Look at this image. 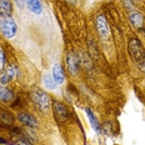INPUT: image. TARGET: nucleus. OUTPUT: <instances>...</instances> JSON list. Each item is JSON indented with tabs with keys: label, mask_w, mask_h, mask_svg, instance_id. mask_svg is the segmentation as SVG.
Listing matches in <instances>:
<instances>
[{
	"label": "nucleus",
	"mask_w": 145,
	"mask_h": 145,
	"mask_svg": "<svg viewBox=\"0 0 145 145\" xmlns=\"http://www.w3.org/2000/svg\"><path fill=\"white\" fill-rule=\"evenodd\" d=\"M15 1H16L18 7H19V8H23V7H24V5H25L26 0H15Z\"/></svg>",
	"instance_id": "nucleus-20"
},
{
	"label": "nucleus",
	"mask_w": 145,
	"mask_h": 145,
	"mask_svg": "<svg viewBox=\"0 0 145 145\" xmlns=\"http://www.w3.org/2000/svg\"><path fill=\"white\" fill-rule=\"evenodd\" d=\"M26 5H28L29 10L35 14H40L41 10H43L40 0H26Z\"/></svg>",
	"instance_id": "nucleus-14"
},
{
	"label": "nucleus",
	"mask_w": 145,
	"mask_h": 145,
	"mask_svg": "<svg viewBox=\"0 0 145 145\" xmlns=\"http://www.w3.org/2000/svg\"><path fill=\"white\" fill-rule=\"evenodd\" d=\"M18 119H19V121L22 124L29 126V128H35L36 126V120L31 115H29L28 113H20L18 115Z\"/></svg>",
	"instance_id": "nucleus-9"
},
{
	"label": "nucleus",
	"mask_w": 145,
	"mask_h": 145,
	"mask_svg": "<svg viewBox=\"0 0 145 145\" xmlns=\"http://www.w3.org/2000/svg\"><path fill=\"white\" fill-rule=\"evenodd\" d=\"M11 0H0V15L3 18H9L11 15Z\"/></svg>",
	"instance_id": "nucleus-8"
},
{
	"label": "nucleus",
	"mask_w": 145,
	"mask_h": 145,
	"mask_svg": "<svg viewBox=\"0 0 145 145\" xmlns=\"http://www.w3.org/2000/svg\"><path fill=\"white\" fill-rule=\"evenodd\" d=\"M30 98H31L33 103L35 104V106L40 111L46 113V111L49 110L51 101H50L49 95H48L46 93L41 91V90H38V89L31 90V91H30Z\"/></svg>",
	"instance_id": "nucleus-1"
},
{
	"label": "nucleus",
	"mask_w": 145,
	"mask_h": 145,
	"mask_svg": "<svg viewBox=\"0 0 145 145\" xmlns=\"http://www.w3.org/2000/svg\"><path fill=\"white\" fill-rule=\"evenodd\" d=\"M66 64H68V69L71 74H76L78 71V60L74 54H68L66 56Z\"/></svg>",
	"instance_id": "nucleus-12"
},
{
	"label": "nucleus",
	"mask_w": 145,
	"mask_h": 145,
	"mask_svg": "<svg viewBox=\"0 0 145 145\" xmlns=\"http://www.w3.org/2000/svg\"><path fill=\"white\" fill-rule=\"evenodd\" d=\"M14 98H15L14 93L10 91L9 89H7L3 84H0V100L4 103H10L14 100Z\"/></svg>",
	"instance_id": "nucleus-10"
},
{
	"label": "nucleus",
	"mask_w": 145,
	"mask_h": 145,
	"mask_svg": "<svg viewBox=\"0 0 145 145\" xmlns=\"http://www.w3.org/2000/svg\"><path fill=\"white\" fill-rule=\"evenodd\" d=\"M53 78L56 81V84H63L65 80V72L64 69L60 64H55L53 66Z\"/></svg>",
	"instance_id": "nucleus-7"
},
{
	"label": "nucleus",
	"mask_w": 145,
	"mask_h": 145,
	"mask_svg": "<svg viewBox=\"0 0 145 145\" xmlns=\"http://www.w3.org/2000/svg\"><path fill=\"white\" fill-rule=\"evenodd\" d=\"M96 29H98L99 34H100L101 38H108L109 35V28H108V23L106 19H105L104 15H98L96 18Z\"/></svg>",
	"instance_id": "nucleus-5"
},
{
	"label": "nucleus",
	"mask_w": 145,
	"mask_h": 145,
	"mask_svg": "<svg viewBox=\"0 0 145 145\" xmlns=\"http://www.w3.org/2000/svg\"><path fill=\"white\" fill-rule=\"evenodd\" d=\"M86 114H88V118H89L90 124H91L93 129H94L95 131L100 133V125H99V123H98V119H96V118H95V115H94V114H93V111L90 110L89 108L86 109Z\"/></svg>",
	"instance_id": "nucleus-15"
},
{
	"label": "nucleus",
	"mask_w": 145,
	"mask_h": 145,
	"mask_svg": "<svg viewBox=\"0 0 145 145\" xmlns=\"http://www.w3.org/2000/svg\"><path fill=\"white\" fill-rule=\"evenodd\" d=\"M129 20L135 28H140L143 25V22H144V18L139 11H131L130 15H129Z\"/></svg>",
	"instance_id": "nucleus-11"
},
{
	"label": "nucleus",
	"mask_w": 145,
	"mask_h": 145,
	"mask_svg": "<svg viewBox=\"0 0 145 145\" xmlns=\"http://www.w3.org/2000/svg\"><path fill=\"white\" fill-rule=\"evenodd\" d=\"M14 123V115L7 109L0 108V124L3 126H11Z\"/></svg>",
	"instance_id": "nucleus-6"
},
{
	"label": "nucleus",
	"mask_w": 145,
	"mask_h": 145,
	"mask_svg": "<svg viewBox=\"0 0 145 145\" xmlns=\"http://www.w3.org/2000/svg\"><path fill=\"white\" fill-rule=\"evenodd\" d=\"M5 68V54L0 49V71H3Z\"/></svg>",
	"instance_id": "nucleus-17"
},
{
	"label": "nucleus",
	"mask_w": 145,
	"mask_h": 145,
	"mask_svg": "<svg viewBox=\"0 0 145 145\" xmlns=\"http://www.w3.org/2000/svg\"><path fill=\"white\" fill-rule=\"evenodd\" d=\"M139 69H140L143 72H145V59L143 60V61L139 63Z\"/></svg>",
	"instance_id": "nucleus-19"
},
{
	"label": "nucleus",
	"mask_w": 145,
	"mask_h": 145,
	"mask_svg": "<svg viewBox=\"0 0 145 145\" xmlns=\"http://www.w3.org/2000/svg\"><path fill=\"white\" fill-rule=\"evenodd\" d=\"M129 54L137 63H140L145 59V49L138 38H131L129 41Z\"/></svg>",
	"instance_id": "nucleus-2"
},
{
	"label": "nucleus",
	"mask_w": 145,
	"mask_h": 145,
	"mask_svg": "<svg viewBox=\"0 0 145 145\" xmlns=\"http://www.w3.org/2000/svg\"><path fill=\"white\" fill-rule=\"evenodd\" d=\"M43 83H44V85L46 86L48 89H50V90H54L56 88V81L54 80L53 75H44Z\"/></svg>",
	"instance_id": "nucleus-16"
},
{
	"label": "nucleus",
	"mask_w": 145,
	"mask_h": 145,
	"mask_svg": "<svg viewBox=\"0 0 145 145\" xmlns=\"http://www.w3.org/2000/svg\"><path fill=\"white\" fill-rule=\"evenodd\" d=\"M16 30H18L16 23H15V20H14L11 16L4 18V19H3V28H1V31H3V34L7 36L8 39L14 38L15 34H16Z\"/></svg>",
	"instance_id": "nucleus-3"
},
{
	"label": "nucleus",
	"mask_w": 145,
	"mask_h": 145,
	"mask_svg": "<svg viewBox=\"0 0 145 145\" xmlns=\"http://www.w3.org/2000/svg\"><path fill=\"white\" fill-rule=\"evenodd\" d=\"M15 78V69L13 66H10V68L7 69V71L3 72V75L0 76V84H8L10 80H13Z\"/></svg>",
	"instance_id": "nucleus-13"
},
{
	"label": "nucleus",
	"mask_w": 145,
	"mask_h": 145,
	"mask_svg": "<svg viewBox=\"0 0 145 145\" xmlns=\"http://www.w3.org/2000/svg\"><path fill=\"white\" fill-rule=\"evenodd\" d=\"M53 111H54V116L58 120L59 123H64L68 120L69 118V111L66 106L63 103L60 101H54L53 103Z\"/></svg>",
	"instance_id": "nucleus-4"
},
{
	"label": "nucleus",
	"mask_w": 145,
	"mask_h": 145,
	"mask_svg": "<svg viewBox=\"0 0 145 145\" xmlns=\"http://www.w3.org/2000/svg\"><path fill=\"white\" fill-rule=\"evenodd\" d=\"M18 141H19V144H20V145H33L31 141H29L28 139H25V138H20Z\"/></svg>",
	"instance_id": "nucleus-18"
}]
</instances>
